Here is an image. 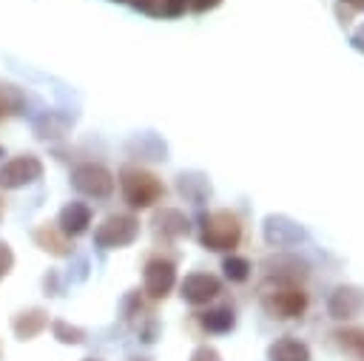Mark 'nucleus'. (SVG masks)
<instances>
[{
    "mask_svg": "<svg viewBox=\"0 0 364 361\" xmlns=\"http://www.w3.org/2000/svg\"><path fill=\"white\" fill-rule=\"evenodd\" d=\"M34 239H37V244H40L43 250H51V253H57V256L68 253V244H65V236L60 233V227L43 225V227L34 230Z\"/></svg>",
    "mask_w": 364,
    "mask_h": 361,
    "instance_id": "nucleus-12",
    "label": "nucleus"
},
{
    "mask_svg": "<svg viewBox=\"0 0 364 361\" xmlns=\"http://www.w3.org/2000/svg\"><path fill=\"white\" fill-rule=\"evenodd\" d=\"M0 213H3V202H0Z\"/></svg>",
    "mask_w": 364,
    "mask_h": 361,
    "instance_id": "nucleus-24",
    "label": "nucleus"
},
{
    "mask_svg": "<svg viewBox=\"0 0 364 361\" xmlns=\"http://www.w3.org/2000/svg\"><path fill=\"white\" fill-rule=\"evenodd\" d=\"M338 341H341V347H347V350H353V352L364 355V333H361V330L338 333Z\"/></svg>",
    "mask_w": 364,
    "mask_h": 361,
    "instance_id": "nucleus-17",
    "label": "nucleus"
},
{
    "mask_svg": "<svg viewBox=\"0 0 364 361\" xmlns=\"http://www.w3.org/2000/svg\"><path fill=\"white\" fill-rule=\"evenodd\" d=\"M267 307H270V313H276L279 318H293V316H299V313L304 310V296L296 293V290H287V293L273 296V298L267 301Z\"/></svg>",
    "mask_w": 364,
    "mask_h": 361,
    "instance_id": "nucleus-10",
    "label": "nucleus"
},
{
    "mask_svg": "<svg viewBox=\"0 0 364 361\" xmlns=\"http://www.w3.org/2000/svg\"><path fill=\"white\" fill-rule=\"evenodd\" d=\"M46 324H48V316H46L43 310H23V313H17V318L11 321L17 338H23V341H26V338H34L37 333H43Z\"/></svg>",
    "mask_w": 364,
    "mask_h": 361,
    "instance_id": "nucleus-9",
    "label": "nucleus"
},
{
    "mask_svg": "<svg viewBox=\"0 0 364 361\" xmlns=\"http://www.w3.org/2000/svg\"><path fill=\"white\" fill-rule=\"evenodd\" d=\"M57 225H60V233H63V236H80V233H85L88 225H91V210H88V205H82V202L65 205V208L60 210V216H57Z\"/></svg>",
    "mask_w": 364,
    "mask_h": 361,
    "instance_id": "nucleus-7",
    "label": "nucleus"
},
{
    "mask_svg": "<svg viewBox=\"0 0 364 361\" xmlns=\"http://www.w3.org/2000/svg\"><path fill=\"white\" fill-rule=\"evenodd\" d=\"M225 273H228L233 281H242V279H247V262H245V259H228V262H225Z\"/></svg>",
    "mask_w": 364,
    "mask_h": 361,
    "instance_id": "nucleus-18",
    "label": "nucleus"
},
{
    "mask_svg": "<svg viewBox=\"0 0 364 361\" xmlns=\"http://www.w3.org/2000/svg\"><path fill=\"white\" fill-rule=\"evenodd\" d=\"M358 307H361V296L355 290H338L333 296V301H330V313L336 318H350Z\"/></svg>",
    "mask_w": 364,
    "mask_h": 361,
    "instance_id": "nucleus-13",
    "label": "nucleus"
},
{
    "mask_svg": "<svg viewBox=\"0 0 364 361\" xmlns=\"http://www.w3.org/2000/svg\"><path fill=\"white\" fill-rule=\"evenodd\" d=\"M11 264H14V253H11V247L6 242H0V279L11 270Z\"/></svg>",
    "mask_w": 364,
    "mask_h": 361,
    "instance_id": "nucleus-19",
    "label": "nucleus"
},
{
    "mask_svg": "<svg viewBox=\"0 0 364 361\" xmlns=\"http://www.w3.org/2000/svg\"><path fill=\"white\" fill-rule=\"evenodd\" d=\"M185 9V0H162V11L165 14H179Z\"/></svg>",
    "mask_w": 364,
    "mask_h": 361,
    "instance_id": "nucleus-21",
    "label": "nucleus"
},
{
    "mask_svg": "<svg viewBox=\"0 0 364 361\" xmlns=\"http://www.w3.org/2000/svg\"><path fill=\"white\" fill-rule=\"evenodd\" d=\"M71 182H74L77 190H82V193H88V196H108V193L114 190L111 173H108L102 165H94V162H85V165L74 168Z\"/></svg>",
    "mask_w": 364,
    "mask_h": 361,
    "instance_id": "nucleus-3",
    "label": "nucleus"
},
{
    "mask_svg": "<svg viewBox=\"0 0 364 361\" xmlns=\"http://www.w3.org/2000/svg\"><path fill=\"white\" fill-rule=\"evenodd\" d=\"M219 0H191V6L196 9V11H205V9H210V6H216Z\"/></svg>",
    "mask_w": 364,
    "mask_h": 361,
    "instance_id": "nucleus-22",
    "label": "nucleus"
},
{
    "mask_svg": "<svg viewBox=\"0 0 364 361\" xmlns=\"http://www.w3.org/2000/svg\"><path fill=\"white\" fill-rule=\"evenodd\" d=\"M216 293H219V281H216L213 276H208V273H193V276H188V279L182 281V296H185V301H191V304H205V301H210Z\"/></svg>",
    "mask_w": 364,
    "mask_h": 361,
    "instance_id": "nucleus-8",
    "label": "nucleus"
},
{
    "mask_svg": "<svg viewBox=\"0 0 364 361\" xmlns=\"http://www.w3.org/2000/svg\"><path fill=\"white\" fill-rule=\"evenodd\" d=\"M40 176H43V162L37 156H31V153L14 156V159L0 165V188H9V190L23 188V185H28V182H34Z\"/></svg>",
    "mask_w": 364,
    "mask_h": 361,
    "instance_id": "nucleus-2",
    "label": "nucleus"
},
{
    "mask_svg": "<svg viewBox=\"0 0 364 361\" xmlns=\"http://www.w3.org/2000/svg\"><path fill=\"white\" fill-rule=\"evenodd\" d=\"M191 361H219V355H216V350H210V347H199V350L191 355Z\"/></svg>",
    "mask_w": 364,
    "mask_h": 361,
    "instance_id": "nucleus-20",
    "label": "nucleus"
},
{
    "mask_svg": "<svg viewBox=\"0 0 364 361\" xmlns=\"http://www.w3.org/2000/svg\"><path fill=\"white\" fill-rule=\"evenodd\" d=\"M307 358H310L307 347L296 338H282L270 347V361H307Z\"/></svg>",
    "mask_w": 364,
    "mask_h": 361,
    "instance_id": "nucleus-11",
    "label": "nucleus"
},
{
    "mask_svg": "<svg viewBox=\"0 0 364 361\" xmlns=\"http://www.w3.org/2000/svg\"><path fill=\"white\" fill-rule=\"evenodd\" d=\"M54 335H57L60 341H65V344H80L85 333H82L80 327H71L68 321H54Z\"/></svg>",
    "mask_w": 364,
    "mask_h": 361,
    "instance_id": "nucleus-16",
    "label": "nucleus"
},
{
    "mask_svg": "<svg viewBox=\"0 0 364 361\" xmlns=\"http://www.w3.org/2000/svg\"><path fill=\"white\" fill-rule=\"evenodd\" d=\"M236 236H239L236 219L228 216V213H216V216H210V225H205L202 242H205L210 250H228V247L236 244Z\"/></svg>",
    "mask_w": 364,
    "mask_h": 361,
    "instance_id": "nucleus-5",
    "label": "nucleus"
},
{
    "mask_svg": "<svg viewBox=\"0 0 364 361\" xmlns=\"http://www.w3.org/2000/svg\"><path fill=\"white\" fill-rule=\"evenodd\" d=\"M136 227H139V225H136V219H131V216H108V219L97 227L94 239H97V244H102V247H122V244L134 242Z\"/></svg>",
    "mask_w": 364,
    "mask_h": 361,
    "instance_id": "nucleus-4",
    "label": "nucleus"
},
{
    "mask_svg": "<svg viewBox=\"0 0 364 361\" xmlns=\"http://www.w3.org/2000/svg\"><path fill=\"white\" fill-rule=\"evenodd\" d=\"M122 190L134 208H148L162 196L159 179L151 173H142V171H125L122 173Z\"/></svg>",
    "mask_w": 364,
    "mask_h": 361,
    "instance_id": "nucleus-1",
    "label": "nucleus"
},
{
    "mask_svg": "<svg viewBox=\"0 0 364 361\" xmlns=\"http://www.w3.org/2000/svg\"><path fill=\"white\" fill-rule=\"evenodd\" d=\"M173 281H176V270L171 262H162V259L148 262V267H145V293L148 296H154V298L168 296Z\"/></svg>",
    "mask_w": 364,
    "mask_h": 361,
    "instance_id": "nucleus-6",
    "label": "nucleus"
},
{
    "mask_svg": "<svg viewBox=\"0 0 364 361\" xmlns=\"http://www.w3.org/2000/svg\"><path fill=\"white\" fill-rule=\"evenodd\" d=\"M0 156H3V148H0Z\"/></svg>",
    "mask_w": 364,
    "mask_h": 361,
    "instance_id": "nucleus-25",
    "label": "nucleus"
},
{
    "mask_svg": "<svg viewBox=\"0 0 364 361\" xmlns=\"http://www.w3.org/2000/svg\"><path fill=\"white\" fill-rule=\"evenodd\" d=\"M202 327L210 333H228L233 327V313L230 310H210L202 316Z\"/></svg>",
    "mask_w": 364,
    "mask_h": 361,
    "instance_id": "nucleus-14",
    "label": "nucleus"
},
{
    "mask_svg": "<svg viewBox=\"0 0 364 361\" xmlns=\"http://www.w3.org/2000/svg\"><path fill=\"white\" fill-rule=\"evenodd\" d=\"M20 105H23V97L11 85H0V119L9 117V114H14Z\"/></svg>",
    "mask_w": 364,
    "mask_h": 361,
    "instance_id": "nucleus-15",
    "label": "nucleus"
},
{
    "mask_svg": "<svg viewBox=\"0 0 364 361\" xmlns=\"http://www.w3.org/2000/svg\"><path fill=\"white\" fill-rule=\"evenodd\" d=\"M85 361H100V358H85Z\"/></svg>",
    "mask_w": 364,
    "mask_h": 361,
    "instance_id": "nucleus-23",
    "label": "nucleus"
}]
</instances>
